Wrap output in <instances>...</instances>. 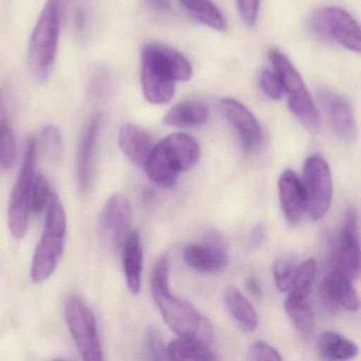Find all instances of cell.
Listing matches in <instances>:
<instances>
[{
    "instance_id": "obj_17",
    "label": "cell",
    "mask_w": 361,
    "mask_h": 361,
    "mask_svg": "<svg viewBox=\"0 0 361 361\" xmlns=\"http://www.w3.org/2000/svg\"><path fill=\"white\" fill-rule=\"evenodd\" d=\"M279 197L281 208L289 223H299L306 212V195L302 183L297 173L286 170L279 179Z\"/></svg>"
},
{
    "instance_id": "obj_1",
    "label": "cell",
    "mask_w": 361,
    "mask_h": 361,
    "mask_svg": "<svg viewBox=\"0 0 361 361\" xmlns=\"http://www.w3.org/2000/svg\"><path fill=\"white\" fill-rule=\"evenodd\" d=\"M152 295L166 324L180 337L211 344L214 329L210 321L191 303L172 295L170 290V261L162 257L152 274Z\"/></svg>"
},
{
    "instance_id": "obj_35",
    "label": "cell",
    "mask_w": 361,
    "mask_h": 361,
    "mask_svg": "<svg viewBox=\"0 0 361 361\" xmlns=\"http://www.w3.org/2000/svg\"><path fill=\"white\" fill-rule=\"evenodd\" d=\"M147 342H149V352L155 360L169 359L166 346L164 345L161 336L156 329H149V334H147Z\"/></svg>"
},
{
    "instance_id": "obj_33",
    "label": "cell",
    "mask_w": 361,
    "mask_h": 361,
    "mask_svg": "<svg viewBox=\"0 0 361 361\" xmlns=\"http://www.w3.org/2000/svg\"><path fill=\"white\" fill-rule=\"evenodd\" d=\"M249 359L253 361H281L280 353L264 341L255 342L249 348Z\"/></svg>"
},
{
    "instance_id": "obj_4",
    "label": "cell",
    "mask_w": 361,
    "mask_h": 361,
    "mask_svg": "<svg viewBox=\"0 0 361 361\" xmlns=\"http://www.w3.org/2000/svg\"><path fill=\"white\" fill-rule=\"evenodd\" d=\"M66 233V212L58 196L52 194L48 204L45 229L31 264L30 276L33 282H45L54 274L64 251Z\"/></svg>"
},
{
    "instance_id": "obj_14",
    "label": "cell",
    "mask_w": 361,
    "mask_h": 361,
    "mask_svg": "<svg viewBox=\"0 0 361 361\" xmlns=\"http://www.w3.org/2000/svg\"><path fill=\"white\" fill-rule=\"evenodd\" d=\"M221 106L228 121L238 132L244 149L255 151L262 142V130L255 115L234 99H223Z\"/></svg>"
},
{
    "instance_id": "obj_34",
    "label": "cell",
    "mask_w": 361,
    "mask_h": 361,
    "mask_svg": "<svg viewBox=\"0 0 361 361\" xmlns=\"http://www.w3.org/2000/svg\"><path fill=\"white\" fill-rule=\"evenodd\" d=\"M238 12L245 25L253 27L257 20L259 14V0H236Z\"/></svg>"
},
{
    "instance_id": "obj_28",
    "label": "cell",
    "mask_w": 361,
    "mask_h": 361,
    "mask_svg": "<svg viewBox=\"0 0 361 361\" xmlns=\"http://www.w3.org/2000/svg\"><path fill=\"white\" fill-rule=\"evenodd\" d=\"M317 274V263L314 259H308L300 265L295 266L289 295L299 299H307L312 291Z\"/></svg>"
},
{
    "instance_id": "obj_37",
    "label": "cell",
    "mask_w": 361,
    "mask_h": 361,
    "mask_svg": "<svg viewBox=\"0 0 361 361\" xmlns=\"http://www.w3.org/2000/svg\"><path fill=\"white\" fill-rule=\"evenodd\" d=\"M145 1L156 9L162 10V11L170 9V0H145Z\"/></svg>"
},
{
    "instance_id": "obj_38",
    "label": "cell",
    "mask_w": 361,
    "mask_h": 361,
    "mask_svg": "<svg viewBox=\"0 0 361 361\" xmlns=\"http://www.w3.org/2000/svg\"><path fill=\"white\" fill-rule=\"evenodd\" d=\"M247 285H248L249 290H250L251 293H253V295H257V297H259V295H261V286H259V283H257V281L255 280V278H249L248 282H247Z\"/></svg>"
},
{
    "instance_id": "obj_27",
    "label": "cell",
    "mask_w": 361,
    "mask_h": 361,
    "mask_svg": "<svg viewBox=\"0 0 361 361\" xmlns=\"http://www.w3.org/2000/svg\"><path fill=\"white\" fill-rule=\"evenodd\" d=\"M16 158V142L8 118L3 96L0 94V168L9 170Z\"/></svg>"
},
{
    "instance_id": "obj_29",
    "label": "cell",
    "mask_w": 361,
    "mask_h": 361,
    "mask_svg": "<svg viewBox=\"0 0 361 361\" xmlns=\"http://www.w3.org/2000/svg\"><path fill=\"white\" fill-rule=\"evenodd\" d=\"M41 145L46 158L51 164H59L63 154L62 136L56 126H47L41 134Z\"/></svg>"
},
{
    "instance_id": "obj_30",
    "label": "cell",
    "mask_w": 361,
    "mask_h": 361,
    "mask_svg": "<svg viewBox=\"0 0 361 361\" xmlns=\"http://www.w3.org/2000/svg\"><path fill=\"white\" fill-rule=\"evenodd\" d=\"M51 196V190L47 178L44 175H37L33 183L32 194H31V210L37 214L43 212L46 207L49 204Z\"/></svg>"
},
{
    "instance_id": "obj_26",
    "label": "cell",
    "mask_w": 361,
    "mask_h": 361,
    "mask_svg": "<svg viewBox=\"0 0 361 361\" xmlns=\"http://www.w3.org/2000/svg\"><path fill=\"white\" fill-rule=\"evenodd\" d=\"M181 5L202 24L216 31H225L227 23L212 0H180Z\"/></svg>"
},
{
    "instance_id": "obj_3",
    "label": "cell",
    "mask_w": 361,
    "mask_h": 361,
    "mask_svg": "<svg viewBox=\"0 0 361 361\" xmlns=\"http://www.w3.org/2000/svg\"><path fill=\"white\" fill-rule=\"evenodd\" d=\"M200 159V147L193 137L175 133L153 147L145 168L147 176L168 189L176 183L181 172L193 169Z\"/></svg>"
},
{
    "instance_id": "obj_11",
    "label": "cell",
    "mask_w": 361,
    "mask_h": 361,
    "mask_svg": "<svg viewBox=\"0 0 361 361\" xmlns=\"http://www.w3.org/2000/svg\"><path fill=\"white\" fill-rule=\"evenodd\" d=\"M341 268L336 263L335 249L331 257V269L323 279L320 286V298L325 310L336 312L340 308L348 312L359 310V298L356 289Z\"/></svg>"
},
{
    "instance_id": "obj_8",
    "label": "cell",
    "mask_w": 361,
    "mask_h": 361,
    "mask_svg": "<svg viewBox=\"0 0 361 361\" xmlns=\"http://www.w3.org/2000/svg\"><path fill=\"white\" fill-rule=\"evenodd\" d=\"M65 318L73 341L86 361L102 360L96 317L88 304L77 295H71L65 304Z\"/></svg>"
},
{
    "instance_id": "obj_32",
    "label": "cell",
    "mask_w": 361,
    "mask_h": 361,
    "mask_svg": "<svg viewBox=\"0 0 361 361\" xmlns=\"http://www.w3.org/2000/svg\"><path fill=\"white\" fill-rule=\"evenodd\" d=\"M259 87L263 90L264 94L274 100H279L282 98L284 90H283L282 84H281L280 79L278 75L274 73V71H262L259 73Z\"/></svg>"
},
{
    "instance_id": "obj_21",
    "label": "cell",
    "mask_w": 361,
    "mask_h": 361,
    "mask_svg": "<svg viewBox=\"0 0 361 361\" xmlns=\"http://www.w3.org/2000/svg\"><path fill=\"white\" fill-rule=\"evenodd\" d=\"M318 353L327 360H348L358 353V346L352 340L334 331H324L317 340Z\"/></svg>"
},
{
    "instance_id": "obj_9",
    "label": "cell",
    "mask_w": 361,
    "mask_h": 361,
    "mask_svg": "<svg viewBox=\"0 0 361 361\" xmlns=\"http://www.w3.org/2000/svg\"><path fill=\"white\" fill-rule=\"evenodd\" d=\"M304 190L306 195V212L312 221L323 219L333 202V177L324 158L314 154L304 164Z\"/></svg>"
},
{
    "instance_id": "obj_12",
    "label": "cell",
    "mask_w": 361,
    "mask_h": 361,
    "mask_svg": "<svg viewBox=\"0 0 361 361\" xmlns=\"http://www.w3.org/2000/svg\"><path fill=\"white\" fill-rule=\"evenodd\" d=\"M336 263L342 271L355 281L360 274V247H359L358 221L356 211L350 208L344 216L339 235V244L335 250Z\"/></svg>"
},
{
    "instance_id": "obj_13",
    "label": "cell",
    "mask_w": 361,
    "mask_h": 361,
    "mask_svg": "<svg viewBox=\"0 0 361 361\" xmlns=\"http://www.w3.org/2000/svg\"><path fill=\"white\" fill-rule=\"evenodd\" d=\"M132 204L123 194H114L103 209L101 228L105 238L119 246L128 234L132 223Z\"/></svg>"
},
{
    "instance_id": "obj_31",
    "label": "cell",
    "mask_w": 361,
    "mask_h": 361,
    "mask_svg": "<svg viewBox=\"0 0 361 361\" xmlns=\"http://www.w3.org/2000/svg\"><path fill=\"white\" fill-rule=\"evenodd\" d=\"M295 265L289 259H279L272 266L274 283L279 290L282 293H288L293 280Z\"/></svg>"
},
{
    "instance_id": "obj_25",
    "label": "cell",
    "mask_w": 361,
    "mask_h": 361,
    "mask_svg": "<svg viewBox=\"0 0 361 361\" xmlns=\"http://www.w3.org/2000/svg\"><path fill=\"white\" fill-rule=\"evenodd\" d=\"M285 312L295 329L304 337H312L316 331V318L307 299H299L288 295L285 300Z\"/></svg>"
},
{
    "instance_id": "obj_6",
    "label": "cell",
    "mask_w": 361,
    "mask_h": 361,
    "mask_svg": "<svg viewBox=\"0 0 361 361\" xmlns=\"http://www.w3.org/2000/svg\"><path fill=\"white\" fill-rule=\"evenodd\" d=\"M270 62L274 73L278 75L283 90L288 97V106L291 113L310 130L320 128V116L316 104L293 63L278 49L269 51Z\"/></svg>"
},
{
    "instance_id": "obj_7",
    "label": "cell",
    "mask_w": 361,
    "mask_h": 361,
    "mask_svg": "<svg viewBox=\"0 0 361 361\" xmlns=\"http://www.w3.org/2000/svg\"><path fill=\"white\" fill-rule=\"evenodd\" d=\"M35 158L37 141L31 137L27 143L22 169L18 181L10 197L8 210V225L12 236L23 238L28 229L29 214L31 211V194L35 179Z\"/></svg>"
},
{
    "instance_id": "obj_10",
    "label": "cell",
    "mask_w": 361,
    "mask_h": 361,
    "mask_svg": "<svg viewBox=\"0 0 361 361\" xmlns=\"http://www.w3.org/2000/svg\"><path fill=\"white\" fill-rule=\"evenodd\" d=\"M312 27L321 37L338 42L350 51L360 52V28L345 10L338 7L317 10L312 16Z\"/></svg>"
},
{
    "instance_id": "obj_24",
    "label": "cell",
    "mask_w": 361,
    "mask_h": 361,
    "mask_svg": "<svg viewBox=\"0 0 361 361\" xmlns=\"http://www.w3.org/2000/svg\"><path fill=\"white\" fill-rule=\"evenodd\" d=\"M170 360H219V357L209 348V344L189 338L179 337L166 346Z\"/></svg>"
},
{
    "instance_id": "obj_18",
    "label": "cell",
    "mask_w": 361,
    "mask_h": 361,
    "mask_svg": "<svg viewBox=\"0 0 361 361\" xmlns=\"http://www.w3.org/2000/svg\"><path fill=\"white\" fill-rule=\"evenodd\" d=\"M118 142L132 164L139 168H145L154 147L153 141L147 130L136 124H124L120 128Z\"/></svg>"
},
{
    "instance_id": "obj_2",
    "label": "cell",
    "mask_w": 361,
    "mask_h": 361,
    "mask_svg": "<svg viewBox=\"0 0 361 361\" xmlns=\"http://www.w3.org/2000/svg\"><path fill=\"white\" fill-rule=\"evenodd\" d=\"M193 69L183 54L162 45L143 49L141 84L143 94L152 104H166L172 100L177 81H189Z\"/></svg>"
},
{
    "instance_id": "obj_16",
    "label": "cell",
    "mask_w": 361,
    "mask_h": 361,
    "mask_svg": "<svg viewBox=\"0 0 361 361\" xmlns=\"http://www.w3.org/2000/svg\"><path fill=\"white\" fill-rule=\"evenodd\" d=\"M320 99L336 134L342 140L354 141L357 135L356 122L348 101L327 88L320 90Z\"/></svg>"
},
{
    "instance_id": "obj_22",
    "label": "cell",
    "mask_w": 361,
    "mask_h": 361,
    "mask_svg": "<svg viewBox=\"0 0 361 361\" xmlns=\"http://www.w3.org/2000/svg\"><path fill=\"white\" fill-rule=\"evenodd\" d=\"M225 304L232 318L244 331H252L259 325L257 310L249 300L236 287H228L225 291Z\"/></svg>"
},
{
    "instance_id": "obj_36",
    "label": "cell",
    "mask_w": 361,
    "mask_h": 361,
    "mask_svg": "<svg viewBox=\"0 0 361 361\" xmlns=\"http://www.w3.org/2000/svg\"><path fill=\"white\" fill-rule=\"evenodd\" d=\"M265 226H264L263 224H257V225L253 228L248 242L249 251L257 250V249L261 246L264 238H265Z\"/></svg>"
},
{
    "instance_id": "obj_15",
    "label": "cell",
    "mask_w": 361,
    "mask_h": 361,
    "mask_svg": "<svg viewBox=\"0 0 361 361\" xmlns=\"http://www.w3.org/2000/svg\"><path fill=\"white\" fill-rule=\"evenodd\" d=\"M185 263L200 272H219L228 264L227 251L217 235L209 238L206 244L190 245L183 252Z\"/></svg>"
},
{
    "instance_id": "obj_19",
    "label": "cell",
    "mask_w": 361,
    "mask_h": 361,
    "mask_svg": "<svg viewBox=\"0 0 361 361\" xmlns=\"http://www.w3.org/2000/svg\"><path fill=\"white\" fill-rule=\"evenodd\" d=\"M101 116L96 115L90 120L85 128L78 154V177H79L80 189L88 191L92 180L94 171V157L100 130Z\"/></svg>"
},
{
    "instance_id": "obj_20",
    "label": "cell",
    "mask_w": 361,
    "mask_h": 361,
    "mask_svg": "<svg viewBox=\"0 0 361 361\" xmlns=\"http://www.w3.org/2000/svg\"><path fill=\"white\" fill-rule=\"evenodd\" d=\"M122 262L128 289L133 295H138L143 267V249L138 232H130L124 238L122 243Z\"/></svg>"
},
{
    "instance_id": "obj_5",
    "label": "cell",
    "mask_w": 361,
    "mask_h": 361,
    "mask_svg": "<svg viewBox=\"0 0 361 361\" xmlns=\"http://www.w3.org/2000/svg\"><path fill=\"white\" fill-rule=\"evenodd\" d=\"M60 37V4L48 0L29 42V65L37 79H47L51 73Z\"/></svg>"
},
{
    "instance_id": "obj_23",
    "label": "cell",
    "mask_w": 361,
    "mask_h": 361,
    "mask_svg": "<svg viewBox=\"0 0 361 361\" xmlns=\"http://www.w3.org/2000/svg\"><path fill=\"white\" fill-rule=\"evenodd\" d=\"M209 118V109L200 102H183L177 104L164 116L166 126L189 128L202 126Z\"/></svg>"
}]
</instances>
